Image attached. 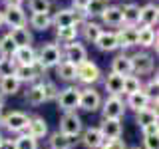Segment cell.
Wrapping results in <instances>:
<instances>
[{"mask_svg": "<svg viewBox=\"0 0 159 149\" xmlns=\"http://www.w3.org/2000/svg\"><path fill=\"white\" fill-rule=\"evenodd\" d=\"M86 20H88V18L84 16V12H78V10H74V8H62V10H58V12L52 16V24H54L56 28H64V26H82Z\"/></svg>", "mask_w": 159, "mask_h": 149, "instance_id": "1", "label": "cell"}, {"mask_svg": "<svg viewBox=\"0 0 159 149\" xmlns=\"http://www.w3.org/2000/svg\"><path fill=\"white\" fill-rule=\"evenodd\" d=\"M36 60H38V62L42 64L46 70L56 68L58 64L64 60V56H62V48L56 46V44H44V46L36 52Z\"/></svg>", "mask_w": 159, "mask_h": 149, "instance_id": "2", "label": "cell"}, {"mask_svg": "<svg viewBox=\"0 0 159 149\" xmlns=\"http://www.w3.org/2000/svg\"><path fill=\"white\" fill-rule=\"evenodd\" d=\"M28 121H30V115L24 113V111H10V113L0 117V123H2L10 133H24L26 127H28Z\"/></svg>", "mask_w": 159, "mask_h": 149, "instance_id": "3", "label": "cell"}, {"mask_svg": "<svg viewBox=\"0 0 159 149\" xmlns=\"http://www.w3.org/2000/svg\"><path fill=\"white\" fill-rule=\"evenodd\" d=\"M56 102H58V107L62 109L64 113L66 111H76L80 107V88L68 86L66 89H62V92L58 93Z\"/></svg>", "mask_w": 159, "mask_h": 149, "instance_id": "4", "label": "cell"}, {"mask_svg": "<svg viewBox=\"0 0 159 149\" xmlns=\"http://www.w3.org/2000/svg\"><path fill=\"white\" fill-rule=\"evenodd\" d=\"M102 115L103 119H121L125 113V102L119 96H109L106 102H102Z\"/></svg>", "mask_w": 159, "mask_h": 149, "instance_id": "5", "label": "cell"}, {"mask_svg": "<svg viewBox=\"0 0 159 149\" xmlns=\"http://www.w3.org/2000/svg\"><path fill=\"white\" fill-rule=\"evenodd\" d=\"M76 79H80L82 84H86V86H92V84H96L102 79V70L98 68V64H93L92 60H86V62H82L76 70Z\"/></svg>", "mask_w": 159, "mask_h": 149, "instance_id": "6", "label": "cell"}, {"mask_svg": "<svg viewBox=\"0 0 159 149\" xmlns=\"http://www.w3.org/2000/svg\"><path fill=\"white\" fill-rule=\"evenodd\" d=\"M60 133H66V135H74V137H80V133L84 131V123L80 115L76 111H66L60 119Z\"/></svg>", "mask_w": 159, "mask_h": 149, "instance_id": "7", "label": "cell"}, {"mask_svg": "<svg viewBox=\"0 0 159 149\" xmlns=\"http://www.w3.org/2000/svg\"><path fill=\"white\" fill-rule=\"evenodd\" d=\"M62 56H64L66 62L74 64V66H80L82 62H86V60H88V50H86L84 44H80L78 40H76V42H70V44L64 46Z\"/></svg>", "mask_w": 159, "mask_h": 149, "instance_id": "8", "label": "cell"}, {"mask_svg": "<svg viewBox=\"0 0 159 149\" xmlns=\"http://www.w3.org/2000/svg\"><path fill=\"white\" fill-rule=\"evenodd\" d=\"M131 60V74H137V76H145V74H151L153 68H155V62L153 58L145 52H137L133 56H129Z\"/></svg>", "mask_w": 159, "mask_h": 149, "instance_id": "9", "label": "cell"}, {"mask_svg": "<svg viewBox=\"0 0 159 149\" xmlns=\"http://www.w3.org/2000/svg\"><path fill=\"white\" fill-rule=\"evenodd\" d=\"M102 107V96L93 88L80 89V109L84 111H98Z\"/></svg>", "mask_w": 159, "mask_h": 149, "instance_id": "10", "label": "cell"}, {"mask_svg": "<svg viewBox=\"0 0 159 149\" xmlns=\"http://www.w3.org/2000/svg\"><path fill=\"white\" fill-rule=\"evenodd\" d=\"M2 16H4V24L8 28H24L28 24V18L24 14L22 6L20 8H14V6H6L2 10Z\"/></svg>", "mask_w": 159, "mask_h": 149, "instance_id": "11", "label": "cell"}, {"mask_svg": "<svg viewBox=\"0 0 159 149\" xmlns=\"http://www.w3.org/2000/svg\"><path fill=\"white\" fill-rule=\"evenodd\" d=\"M123 28H119L116 32L117 36V48L127 50L137 46V26H129V24H121Z\"/></svg>", "mask_w": 159, "mask_h": 149, "instance_id": "12", "label": "cell"}, {"mask_svg": "<svg viewBox=\"0 0 159 149\" xmlns=\"http://www.w3.org/2000/svg\"><path fill=\"white\" fill-rule=\"evenodd\" d=\"M80 135H82L80 141H82V145L86 149H99L103 145V135H102V131H99V127H88V129H84Z\"/></svg>", "mask_w": 159, "mask_h": 149, "instance_id": "13", "label": "cell"}, {"mask_svg": "<svg viewBox=\"0 0 159 149\" xmlns=\"http://www.w3.org/2000/svg\"><path fill=\"white\" fill-rule=\"evenodd\" d=\"M78 141H80V137H74V135H66V133H52L48 139V145L50 149H74L78 145Z\"/></svg>", "mask_w": 159, "mask_h": 149, "instance_id": "14", "label": "cell"}, {"mask_svg": "<svg viewBox=\"0 0 159 149\" xmlns=\"http://www.w3.org/2000/svg\"><path fill=\"white\" fill-rule=\"evenodd\" d=\"M159 20V8L157 4H145V6L139 8V18H137V24L141 26H147V28H153Z\"/></svg>", "mask_w": 159, "mask_h": 149, "instance_id": "15", "label": "cell"}, {"mask_svg": "<svg viewBox=\"0 0 159 149\" xmlns=\"http://www.w3.org/2000/svg\"><path fill=\"white\" fill-rule=\"evenodd\" d=\"M99 131L103 135V141H109V139H119L121 137V119H103L102 125H99Z\"/></svg>", "mask_w": 159, "mask_h": 149, "instance_id": "16", "label": "cell"}, {"mask_svg": "<svg viewBox=\"0 0 159 149\" xmlns=\"http://www.w3.org/2000/svg\"><path fill=\"white\" fill-rule=\"evenodd\" d=\"M24 133L32 135L34 139H42V137H46V133H48V123H46V119L40 117V115L30 117L28 127H26V131H24Z\"/></svg>", "mask_w": 159, "mask_h": 149, "instance_id": "17", "label": "cell"}, {"mask_svg": "<svg viewBox=\"0 0 159 149\" xmlns=\"http://www.w3.org/2000/svg\"><path fill=\"white\" fill-rule=\"evenodd\" d=\"M12 58L16 62V66H32L36 62V50L32 46H18Z\"/></svg>", "mask_w": 159, "mask_h": 149, "instance_id": "18", "label": "cell"}, {"mask_svg": "<svg viewBox=\"0 0 159 149\" xmlns=\"http://www.w3.org/2000/svg\"><path fill=\"white\" fill-rule=\"evenodd\" d=\"M137 46L157 50V32L153 28H147V26L137 28Z\"/></svg>", "mask_w": 159, "mask_h": 149, "instance_id": "19", "label": "cell"}, {"mask_svg": "<svg viewBox=\"0 0 159 149\" xmlns=\"http://www.w3.org/2000/svg\"><path fill=\"white\" fill-rule=\"evenodd\" d=\"M149 103H151V97L141 89V92H135V93H131V96H127L125 107L133 109V111H141V109L149 107Z\"/></svg>", "mask_w": 159, "mask_h": 149, "instance_id": "20", "label": "cell"}, {"mask_svg": "<svg viewBox=\"0 0 159 149\" xmlns=\"http://www.w3.org/2000/svg\"><path fill=\"white\" fill-rule=\"evenodd\" d=\"M14 76L20 84H38L40 82V74L36 72L34 66H16Z\"/></svg>", "mask_w": 159, "mask_h": 149, "instance_id": "21", "label": "cell"}, {"mask_svg": "<svg viewBox=\"0 0 159 149\" xmlns=\"http://www.w3.org/2000/svg\"><path fill=\"white\" fill-rule=\"evenodd\" d=\"M102 22L103 24H107V26H113V28H117V26H121L123 24V18H121V10H119V6H107L106 10L102 12Z\"/></svg>", "mask_w": 159, "mask_h": 149, "instance_id": "22", "label": "cell"}, {"mask_svg": "<svg viewBox=\"0 0 159 149\" xmlns=\"http://www.w3.org/2000/svg\"><path fill=\"white\" fill-rule=\"evenodd\" d=\"M111 72L117 76H129L131 74V60L125 54H119L111 60Z\"/></svg>", "mask_w": 159, "mask_h": 149, "instance_id": "23", "label": "cell"}, {"mask_svg": "<svg viewBox=\"0 0 159 149\" xmlns=\"http://www.w3.org/2000/svg\"><path fill=\"white\" fill-rule=\"evenodd\" d=\"M96 46L102 50V52H113V50H117L116 32H106V30H103V32L99 34V38L96 40Z\"/></svg>", "mask_w": 159, "mask_h": 149, "instance_id": "24", "label": "cell"}, {"mask_svg": "<svg viewBox=\"0 0 159 149\" xmlns=\"http://www.w3.org/2000/svg\"><path fill=\"white\" fill-rule=\"evenodd\" d=\"M10 38L14 40L16 46H32L34 38H32V32L24 26V28H10Z\"/></svg>", "mask_w": 159, "mask_h": 149, "instance_id": "25", "label": "cell"}, {"mask_svg": "<svg viewBox=\"0 0 159 149\" xmlns=\"http://www.w3.org/2000/svg\"><path fill=\"white\" fill-rule=\"evenodd\" d=\"M103 84H106V92H109V96H121L123 93V76L109 72Z\"/></svg>", "mask_w": 159, "mask_h": 149, "instance_id": "26", "label": "cell"}, {"mask_svg": "<svg viewBox=\"0 0 159 149\" xmlns=\"http://www.w3.org/2000/svg\"><path fill=\"white\" fill-rule=\"evenodd\" d=\"M102 32H103V28L99 26L98 22H89V20H86V22L82 24V36L89 44H96V40L99 38Z\"/></svg>", "mask_w": 159, "mask_h": 149, "instance_id": "27", "label": "cell"}, {"mask_svg": "<svg viewBox=\"0 0 159 149\" xmlns=\"http://www.w3.org/2000/svg\"><path fill=\"white\" fill-rule=\"evenodd\" d=\"M26 102L30 106H42L46 102V96H44V89H42V82L32 84L26 92Z\"/></svg>", "mask_w": 159, "mask_h": 149, "instance_id": "28", "label": "cell"}, {"mask_svg": "<svg viewBox=\"0 0 159 149\" xmlns=\"http://www.w3.org/2000/svg\"><path fill=\"white\" fill-rule=\"evenodd\" d=\"M121 10V18H123V24H129V26H137V18H139V6L133 2L129 4H123L119 6Z\"/></svg>", "mask_w": 159, "mask_h": 149, "instance_id": "29", "label": "cell"}, {"mask_svg": "<svg viewBox=\"0 0 159 149\" xmlns=\"http://www.w3.org/2000/svg\"><path fill=\"white\" fill-rule=\"evenodd\" d=\"M135 123L139 127L151 125V123H157V109L153 107H145L141 111H135Z\"/></svg>", "mask_w": 159, "mask_h": 149, "instance_id": "30", "label": "cell"}, {"mask_svg": "<svg viewBox=\"0 0 159 149\" xmlns=\"http://www.w3.org/2000/svg\"><path fill=\"white\" fill-rule=\"evenodd\" d=\"M20 86L22 84L16 79V76H8L0 79V93L2 96H14V93L20 92Z\"/></svg>", "mask_w": 159, "mask_h": 149, "instance_id": "31", "label": "cell"}, {"mask_svg": "<svg viewBox=\"0 0 159 149\" xmlns=\"http://www.w3.org/2000/svg\"><path fill=\"white\" fill-rule=\"evenodd\" d=\"M76 70H78V66L66 62V60H62L56 66L58 76H60V79H64V82H74V79H76Z\"/></svg>", "mask_w": 159, "mask_h": 149, "instance_id": "32", "label": "cell"}, {"mask_svg": "<svg viewBox=\"0 0 159 149\" xmlns=\"http://www.w3.org/2000/svg\"><path fill=\"white\" fill-rule=\"evenodd\" d=\"M80 36V28L78 26H64V28H58L56 30V38L64 44H70V42H76Z\"/></svg>", "mask_w": 159, "mask_h": 149, "instance_id": "33", "label": "cell"}, {"mask_svg": "<svg viewBox=\"0 0 159 149\" xmlns=\"http://www.w3.org/2000/svg\"><path fill=\"white\" fill-rule=\"evenodd\" d=\"M30 26L38 32H46L52 26V16L50 14H32L30 16Z\"/></svg>", "mask_w": 159, "mask_h": 149, "instance_id": "34", "label": "cell"}, {"mask_svg": "<svg viewBox=\"0 0 159 149\" xmlns=\"http://www.w3.org/2000/svg\"><path fill=\"white\" fill-rule=\"evenodd\" d=\"M143 89V84H141V79H139L137 76H123V93L125 96H131V93H135V92H141Z\"/></svg>", "mask_w": 159, "mask_h": 149, "instance_id": "35", "label": "cell"}, {"mask_svg": "<svg viewBox=\"0 0 159 149\" xmlns=\"http://www.w3.org/2000/svg\"><path fill=\"white\" fill-rule=\"evenodd\" d=\"M107 8V0H89V4L84 10V16L89 18V16H102V12Z\"/></svg>", "mask_w": 159, "mask_h": 149, "instance_id": "36", "label": "cell"}, {"mask_svg": "<svg viewBox=\"0 0 159 149\" xmlns=\"http://www.w3.org/2000/svg\"><path fill=\"white\" fill-rule=\"evenodd\" d=\"M16 44H14V40L10 38V34H4L2 38H0V58H12L14 52H16Z\"/></svg>", "mask_w": 159, "mask_h": 149, "instance_id": "37", "label": "cell"}, {"mask_svg": "<svg viewBox=\"0 0 159 149\" xmlns=\"http://www.w3.org/2000/svg\"><path fill=\"white\" fill-rule=\"evenodd\" d=\"M14 145H16V149H38V139H34L28 133H20L14 139Z\"/></svg>", "mask_w": 159, "mask_h": 149, "instance_id": "38", "label": "cell"}, {"mask_svg": "<svg viewBox=\"0 0 159 149\" xmlns=\"http://www.w3.org/2000/svg\"><path fill=\"white\" fill-rule=\"evenodd\" d=\"M14 72H16V62H14V58H0V79L8 78V76H14Z\"/></svg>", "mask_w": 159, "mask_h": 149, "instance_id": "39", "label": "cell"}, {"mask_svg": "<svg viewBox=\"0 0 159 149\" xmlns=\"http://www.w3.org/2000/svg\"><path fill=\"white\" fill-rule=\"evenodd\" d=\"M32 14H50V0H28Z\"/></svg>", "mask_w": 159, "mask_h": 149, "instance_id": "40", "label": "cell"}, {"mask_svg": "<svg viewBox=\"0 0 159 149\" xmlns=\"http://www.w3.org/2000/svg\"><path fill=\"white\" fill-rule=\"evenodd\" d=\"M42 89H44V96H46V102H50V99H56L60 89L54 82H42Z\"/></svg>", "mask_w": 159, "mask_h": 149, "instance_id": "41", "label": "cell"}, {"mask_svg": "<svg viewBox=\"0 0 159 149\" xmlns=\"http://www.w3.org/2000/svg\"><path fill=\"white\" fill-rule=\"evenodd\" d=\"M157 86H159V78L153 76V78L147 82V86L143 88V92H145L149 97H157Z\"/></svg>", "mask_w": 159, "mask_h": 149, "instance_id": "42", "label": "cell"}, {"mask_svg": "<svg viewBox=\"0 0 159 149\" xmlns=\"http://www.w3.org/2000/svg\"><path fill=\"white\" fill-rule=\"evenodd\" d=\"M99 149H127L125 141H123L121 137L119 139H109V141H103V145Z\"/></svg>", "mask_w": 159, "mask_h": 149, "instance_id": "43", "label": "cell"}, {"mask_svg": "<svg viewBox=\"0 0 159 149\" xmlns=\"http://www.w3.org/2000/svg\"><path fill=\"white\" fill-rule=\"evenodd\" d=\"M143 149H159L157 135H145L143 137Z\"/></svg>", "mask_w": 159, "mask_h": 149, "instance_id": "44", "label": "cell"}, {"mask_svg": "<svg viewBox=\"0 0 159 149\" xmlns=\"http://www.w3.org/2000/svg\"><path fill=\"white\" fill-rule=\"evenodd\" d=\"M141 131H143V137H145V135H157V133H159V127H157V123H151V125L141 127Z\"/></svg>", "mask_w": 159, "mask_h": 149, "instance_id": "45", "label": "cell"}, {"mask_svg": "<svg viewBox=\"0 0 159 149\" xmlns=\"http://www.w3.org/2000/svg\"><path fill=\"white\" fill-rule=\"evenodd\" d=\"M88 4H89V0H72V8L78 10V12H84Z\"/></svg>", "mask_w": 159, "mask_h": 149, "instance_id": "46", "label": "cell"}, {"mask_svg": "<svg viewBox=\"0 0 159 149\" xmlns=\"http://www.w3.org/2000/svg\"><path fill=\"white\" fill-rule=\"evenodd\" d=\"M0 149H16L14 139H2V141H0Z\"/></svg>", "mask_w": 159, "mask_h": 149, "instance_id": "47", "label": "cell"}, {"mask_svg": "<svg viewBox=\"0 0 159 149\" xmlns=\"http://www.w3.org/2000/svg\"><path fill=\"white\" fill-rule=\"evenodd\" d=\"M6 2V6H14V8H20L24 4V0H4Z\"/></svg>", "mask_w": 159, "mask_h": 149, "instance_id": "48", "label": "cell"}, {"mask_svg": "<svg viewBox=\"0 0 159 149\" xmlns=\"http://www.w3.org/2000/svg\"><path fill=\"white\" fill-rule=\"evenodd\" d=\"M2 107H4V96L0 93V111H2Z\"/></svg>", "mask_w": 159, "mask_h": 149, "instance_id": "49", "label": "cell"}, {"mask_svg": "<svg viewBox=\"0 0 159 149\" xmlns=\"http://www.w3.org/2000/svg\"><path fill=\"white\" fill-rule=\"evenodd\" d=\"M4 24V16H2V10H0V26Z\"/></svg>", "mask_w": 159, "mask_h": 149, "instance_id": "50", "label": "cell"}, {"mask_svg": "<svg viewBox=\"0 0 159 149\" xmlns=\"http://www.w3.org/2000/svg\"><path fill=\"white\" fill-rule=\"evenodd\" d=\"M129 149H143V147H139V145H135V147H129Z\"/></svg>", "mask_w": 159, "mask_h": 149, "instance_id": "51", "label": "cell"}, {"mask_svg": "<svg viewBox=\"0 0 159 149\" xmlns=\"http://www.w3.org/2000/svg\"><path fill=\"white\" fill-rule=\"evenodd\" d=\"M2 139H4V137H2V133H0V141H2Z\"/></svg>", "mask_w": 159, "mask_h": 149, "instance_id": "52", "label": "cell"}]
</instances>
